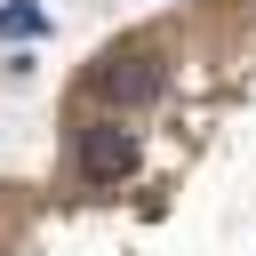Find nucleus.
I'll list each match as a JSON object with an SVG mask.
<instances>
[{
	"instance_id": "obj_1",
	"label": "nucleus",
	"mask_w": 256,
	"mask_h": 256,
	"mask_svg": "<svg viewBox=\"0 0 256 256\" xmlns=\"http://www.w3.org/2000/svg\"><path fill=\"white\" fill-rule=\"evenodd\" d=\"M88 88H96V104H104V112H144V104L168 88V64H160V48H152V40H120V48H104V56H96Z\"/></svg>"
},
{
	"instance_id": "obj_2",
	"label": "nucleus",
	"mask_w": 256,
	"mask_h": 256,
	"mask_svg": "<svg viewBox=\"0 0 256 256\" xmlns=\"http://www.w3.org/2000/svg\"><path fill=\"white\" fill-rule=\"evenodd\" d=\"M80 168H88L96 184H120V176L136 168V136L120 128V112H104V120L80 128Z\"/></svg>"
},
{
	"instance_id": "obj_3",
	"label": "nucleus",
	"mask_w": 256,
	"mask_h": 256,
	"mask_svg": "<svg viewBox=\"0 0 256 256\" xmlns=\"http://www.w3.org/2000/svg\"><path fill=\"white\" fill-rule=\"evenodd\" d=\"M0 32H16V40L40 32V8H32V0H0Z\"/></svg>"
}]
</instances>
